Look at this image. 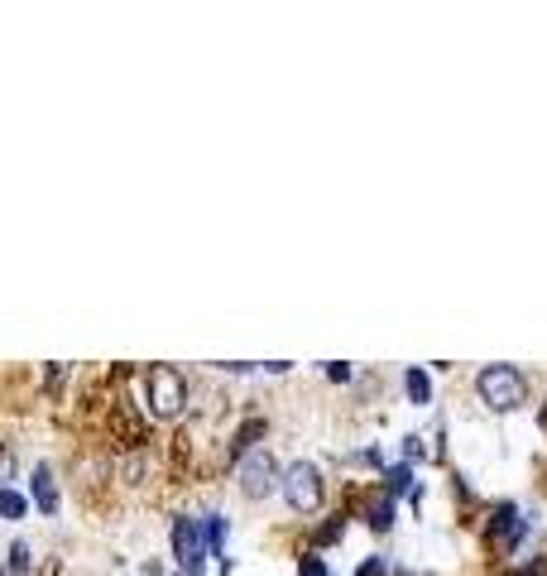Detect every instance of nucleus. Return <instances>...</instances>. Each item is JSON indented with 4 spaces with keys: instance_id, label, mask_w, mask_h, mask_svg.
<instances>
[{
    "instance_id": "f257e3e1",
    "label": "nucleus",
    "mask_w": 547,
    "mask_h": 576,
    "mask_svg": "<svg viewBox=\"0 0 547 576\" xmlns=\"http://www.w3.org/2000/svg\"><path fill=\"white\" fill-rule=\"evenodd\" d=\"M475 389H481L485 409H495V413H514L518 403L528 399V379L518 375L514 365H485L481 379H475Z\"/></svg>"
},
{
    "instance_id": "f03ea898",
    "label": "nucleus",
    "mask_w": 547,
    "mask_h": 576,
    "mask_svg": "<svg viewBox=\"0 0 547 576\" xmlns=\"http://www.w3.org/2000/svg\"><path fill=\"white\" fill-rule=\"evenodd\" d=\"M145 394H149L154 418H182V409H188V379H182L173 365H149Z\"/></svg>"
},
{
    "instance_id": "7ed1b4c3",
    "label": "nucleus",
    "mask_w": 547,
    "mask_h": 576,
    "mask_svg": "<svg viewBox=\"0 0 547 576\" xmlns=\"http://www.w3.org/2000/svg\"><path fill=\"white\" fill-rule=\"evenodd\" d=\"M284 495L298 514H317L322 510V495H327V485H322V471L313 461H293L288 475H284Z\"/></svg>"
},
{
    "instance_id": "20e7f679",
    "label": "nucleus",
    "mask_w": 547,
    "mask_h": 576,
    "mask_svg": "<svg viewBox=\"0 0 547 576\" xmlns=\"http://www.w3.org/2000/svg\"><path fill=\"white\" fill-rule=\"evenodd\" d=\"M173 557H178L182 576H202L207 572V538H202L198 518H188V514L173 518Z\"/></svg>"
},
{
    "instance_id": "39448f33",
    "label": "nucleus",
    "mask_w": 547,
    "mask_h": 576,
    "mask_svg": "<svg viewBox=\"0 0 547 576\" xmlns=\"http://www.w3.org/2000/svg\"><path fill=\"white\" fill-rule=\"evenodd\" d=\"M274 485H278L274 456L269 452H245L241 456V495L245 500H264V495H274Z\"/></svg>"
},
{
    "instance_id": "423d86ee",
    "label": "nucleus",
    "mask_w": 547,
    "mask_h": 576,
    "mask_svg": "<svg viewBox=\"0 0 547 576\" xmlns=\"http://www.w3.org/2000/svg\"><path fill=\"white\" fill-rule=\"evenodd\" d=\"M485 533H490V543H495L499 553H514V547H518V538L528 533V524H524V514H518V504H499V510L490 514Z\"/></svg>"
},
{
    "instance_id": "0eeeda50",
    "label": "nucleus",
    "mask_w": 547,
    "mask_h": 576,
    "mask_svg": "<svg viewBox=\"0 0 547 576\" xmlns=\"http://www.w3.org/2000/svg\"><path fill=\"white\" fill-rule=\"evenodd\" d=\"M34 504L44 514H58V485H53V471L49 466H34Z\"/></svg>"
},
{
    "instance_id": "6e6552de",
    "label": "nucleus",
    "mask_w": 547,
    "mask_h": 576,
    "mask_svg": "<svg viewBox=\"0 0 547 576\" xmlns=\"http://www.w3.org/2000/svg\"><path fill=\"white\" fill-rule=\"evenodd\" d=\"M365 518H370L375 533H384L389 524H394V500H389V495H375L370 504H365Z\"/></svg>"
},
{
    "instance_id": "1a4fd4ad",
    "label": "nucleus",
    "mask_w": 547,
    "mask_h": 576,
    "mask_svg": "<svg viewBox=\"0 0 547 576\" xmlns=\"http://www.w3.org/2000/svg\"><path fill=\"white\" fill-rule=\"evenodd\" d=\"M403 389H409L413 403H428V399H432V385H428V375L418 370V365H409V370H403Z\"/></svg>"
},
{
    "instance_id": "9d476101",
    "label": "nucleus",
    "mask_w": 547,
    "mask_h": 576,
    "mask_svg": "<svg viewBox=\"0 0 547 576\" xmlns=\"http://www.w3.org/2000/svg\"><path fill=\"white\" fill-rule=\"evenodd\" d=\"M30 514V500L20 490H0V518H24Z\"/></svg>"
},
{
    "instance_id": "9b49d317",
    "label": "nucleus",
    "mask_w": 547,
    "mask_h": 576,
    "mask_svg": "<svg viewBox=\"0 0 547 576\" xmlns=\"http://www.w3.org/2000/svg\"><path fill=\"white\" fill-rule=\"evenodd\" d=\"M384 481H389V500H394V495H403V490L413 485V466H389Z\"/></svg>"
},
{
    "instance_id": "f8f14e48",
    "label": "nucleus",
    "mask_w": 547,
    "mask_h": 576,
    "mask_svg": "<svg viewBox=\"0 0 547 576\" xmlns=\"http://www.w3.org/2000/svg\"><path fill=\"white\" fill-rule=\"evenodd\" d=\"M10 572H15V576L30 572V547H24V543H10Z\"/></svg>"
},
{
    "instance_id": "ddd939ff",
    "label": "nucleus",
    "mask_w": 547,
    "mask_h": 576,
    "mask_svg": "<svg viewBox=\"0 0 547 576\" xmlns=\"http://www.w3.org/2000/svg\"><path fill=\"white\" fill-rule=\"evenodd\" d=\"M15 475V456H10V447L0 442V490H5V481Z\"/></svg>"
},
{
    "instance_id": "4468645a",
    "label": "nucleus",
    "mask_w": 547,
    "mask_h": 576,
    "mask_svg": "<svg viewBox=\"0 0 547 576\" xmlns=\"http://www.w3.org/2000/svg\"><path fill=\"white\" fill-rule=\"evenodd\" d=\"M260 432H264V423H250V428H241V438H235V452H241V456H245V447H250V442H255V438H260Z\"/></svg>"
},
{
    "instance_id": "2eb2a0df",
    "label": "nucleus",
    "mask_w": 547,
    "mask_h": 576,
    "mask_svg": "<svg viewBox=\"0 0 547 576\" xmlns=\"http://www.w3.org/2000/svg\"><path fill=\"white\" fill-rule=\"evenodd\" d=\"M298 576H331V572H327V562H322V557H303Z\"/></svg>"
},
{
    "instance_id": "dca6fc26",
    "label": "nucleus",
    "mask_w": 547,
    "mask_h": 576,
    "mask_svg": "<svg viewBox=\"0 0 547 576\" xmlns=\"http://www.w3.org/2000/svg\"><path fill=\"white\" fill-rule=\"evenodd\" d=\"M356 576H384V562H380V557L360 562V567H356Z\"/></svg>"
},
{
    "instance_id": "f3484780",
    "label": "nucleus",
    "mask_w": 547,
    "mask_h": 576,
    "mask_svg": "<svg viewBox=\"0 0 547 576\" xmlns=\"http://www.w3.org/2000/svg\"><path fill=\"white\" fill-rule=\"evenodd\" d=\"M327 375H331V379H350V365H346V360H331Z\"/></svg>"
}]
</instances>
